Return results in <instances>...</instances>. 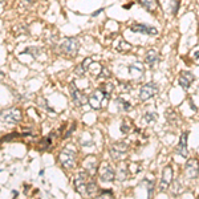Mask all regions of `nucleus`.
Wrapping results in <instances>:
<instances>
[{"label":"nucleus","instance_id":"c756f323","mask_svg":"<svg viewBox=\"0 0 199 199\" xmlns=\"http://www.w3.org/2000/svg\"><path fill=\"white\" fill-rule=\"evenodd\" d=\"M102 12H104V8H100V9H97L96 12H93V13H92V16H93V17H97V16L100 15V13H102Z\"/></svg>","mask_w":199,"mask_h":199},{"label":"nucleus","instance_id":"4be33fe9","mask_svg":"<svg viewBox=\"0 0 199 199\" xmlns=\"http://www.w3.org/2000/svg\"><path fill=\"white\" fill-rule=\"evenodd\" d=\"M144 118H145V121L148 122V124H151L153 121L157 120V114H155V113H153V112H150V113L148 112V113H145Z\"/></svg>","mask_w":199,"mask_h":199},{"label":"nucleus","instance_id":"c85d7f7f","mask_svg":"<svg viewBox=\"0 0 199 199\" xmlns=\"http://www.w3.org/2000/svg\"><path fill=\"white\" fill-rule=\"evenodd\" d=\"M20 134H17V133H12L11 135H7V137H4V141H8V139H13V138H16V137H19Z\"/></svg>","mask_w":199,"mask_h":199},{"label":"nucleus","instance_id":"f03ea898","mask_svg":"<svg viewBox=\"0 0 199 199\" xmlns=\"http://www.w3.org/2000/svg\"><path fill=\"white\" fill-rule=\"evenodd\" d=\"M60 49L64 55H66L68 57H76L80 49V42L76 37H68L66 40H64V42L60 45Z\"/></svg>","mask_w":199,"mask_h":199},{"label":"nucleus","instance_id":"473e14b6","mask_svg":"<svg viewBox=\"0 0 199 199\" xmlns=\"http://www.w3.org/2000/svg\"><path fill=\"white\" fill-rule=\"evenodd\" d=\"M131 6H133V3H130V4H125L124 8H125V9H129V8H131Z\"/></svg>","mask_w":199,"mask_h":199},{"label":"nucleus","instance_id":"39448f33","mask_svg":"<svg viewBox=\"0 0 199 199\" xmlns=\"http://www.w3.org/2000/svg\"><path fill=\"white\" fill-rule=\"evenodd\" d=\"M89 182V173L88 171H80L73 179V186L76 191L80 192L81 195H85V190H86V184Z\"/></svg>","mask_w":199,"mask_h":199},{"label":"nucleus","instance_id":"dca6fc26","mask_svg":"<svg viewBox=\"0 0 199 199\" xmlns=\"http://www.w3.org/2000/svg\"><path fill=\"white\" fill-rule=\"evenodd\" d=\"M159 61V56H158V53L155 52L154 49H151V51H149L148 53H146V57H145V63L148 64L150 68H153V66L157 64Z\"/></svg>","mask_w":199,"mask_h":199},{"label":"nucleus","instance_id":"a878e982","mask_svg":"<svg viewBox=\"0 0 199 199\" xmlns=\"http://www.w3.org/2000/svg\"><path fill=\"white\" fill-rule=\"evenodd\" d=\"M174 6H173V13L177 15L178 13V8H179V4H181V0H173Z\"/></svg>","mask_w":199,"mask_h":199},{"label":"nucleus","instance_id":"6ab92c4d","mask_svg":"<svg viewBox=\"0 0 199 199\" xmlns=\"http://www.w3.org/2000/svg\"><path fill=\"white\" fill-rule=\"evenodd\" d=\"M116 102H117V105L120 106V109H122V110H124V112H127V110H129V109L131 108V105H130V104L127 102V101H125L124 98H121V97H118Z\"/></svg>","mask_w":199,"mask_h":199},{"label":"nucleus","instance_id":"f3484780","mask_svg":"<svg viewBox=\"0 0 199 199\" xmlns=\"http://www.w3.org/2000/svg\"><path fill=\"white\" fill-rule=\"evenodd\" d=\"M141 6L144 7L146 11L153 12L157 8V0H141Z\"/></svg>","mask_w":199,"mask_h":199},{"label":"nucleus","instance_id":"412c9836","mask_svg":"<svg viewBox=\"0 0 199 199\" xmlns=\"http://www.w3.org/2000/svg\"><path fill=\"white\" fill-rule=\"evenodd\" d=\"M40 145H41V149H42V150L49 149V148H51V145H52V139H51V137H45V138H42V139H41V142H40Z\"/></svg>","mask_w":199,"mask_h":199},{"label":"nucleus","instance_id":"5701e85b","mask_svg":"<svg viewBox=\"0 0 199 199\" xmlns=\"http://www.w3.org/2000/svg\"><path fill=\"white\" fill-rule=\"evenodd\" d=\"M40 48H28V49H25L24 52H23V53H29V55H32L33 57H37V56H39V53H40Z\"/></svg>","mask_w":199,"mask_h":199},{"label":"nucleus","instance_id":"0eeeda50","mask_svg":"<svg viewBox=\"0 0 199 199\" xmlns=\"http://www.w3.org/2000/svg\"><path fill=\"white\" fill-rule=\"evenodd\" d=\"M69 92H70V97H72V101L76 106H82L84 104H86L88 102V98L86 96H85L84 93H81L77 89V86L72 82L69 85Z\"/></svg>","mask_w":199,"mask_h":199},{"label":"nucleus","instance_id":"2f4dec72","mask_svg":"<svg viewBox=\"0 0 199 199\" xmlns=\"http://www.w3.org/2000/svg\"><path fill=\"white\" fill-rule=\"evenodd\" d=\"M194 59H195V60H198V59H199V51H197L195 53H194Z\"/></svg>","mask_w":199,"mask_h":199},{"label":"nucleus","instance_id":"cd10ccee","mask_svg":"<svg viewBox=\"0 0 199 199\" xmlns=\"http://www.w3.org/2000/svg\"><path fill=\"white\" fill-rule=\"evenodd\" d=\"M76 129V124H73L72 126H70V129L68 130V131H66V134L64 135V138H68V137H70V134H72V131Z\"/></svg>","mask_w":199,"mask_h":199},{"label":"nucleus","instance_id":"423d86ee","mask_svg":"<svg viewBox=\"0 0 199 199\" xmlns=\"http://www.w3.org/2000/svg\"><path fill=\"white\" fill-rule=\"evenodd\" d=\"M158 91H159V88H158L157 82L145 84L139 91V100L141 101H148V100H150L151 97H154L155 94L158 93Z\"/></svg>","mask_w":199,"mask_h":199},{"label":"nucleus","instance_id":"b1692460","mask_svg":"<svg viewBox=\"0 0 199 199\" xmlns=\"http://www.w3.org/2000/svg\"><path fill=\"white\" fill-rule=\"evenodd\" d=\"M145 182L148 183V197L151 198L153 197V191H154V182L153 181L149 182V179H145Z\"/></svg>","mask_w":199,"mask_h":199},{"label":"nucleus","instance_id":"6e6552de","mask_svg":"<svg viewBox=\"0 0 199 199\" xmlns=\"http://www.w3.org/2000/svg\"><path fill=\"white\" fill-rule=\"evenodd\" d=\"M171 182H173V167L169 165L163 169L162 178H161V183H159V191L165 192L167 190V187H170Z\"/></svg>","mask_w":199,"mask_h":199},{"label":"nucleus","instance_id":"9d476101","mask_svg":"<svg viewBox=\"0 0 199 199\" xmlns=\"http://www.w3.org/2000/svg\"><path fill=\"white\" fill-rule=\"evenodd\" d=\"M184 173H186L187 178H191V179H195L199 175V162L195 158L187 161L186 166H184Z\"/></svg>","mask_w":199,"mask_h":199},{"label":"nucleus","instance_id":"f8f14e48","mask_svg":"<svg viewBox=\"0 0 199 199\" xmlns=\"http://www.w3.org/2000/svg\"><path fill=\"white\" fill-rule=\"evenodd\" d=\"M187 138H188V133L184 131L182 133L181 138H179V144L177 146V154L181 155L183 158L188 157V150H187Z\"/></svg>","mask_w":199,"mask_h":199},{"label":"nucleus","instance_id":"72a5a7b5","mask_svg":"<svg viewBox=\"0 0 199 199\" xmlns=\"http://www.w3.org/2000/svg\"><path fill=\"white\" fill-rule=\"evenodd\" d=\"M3 78H4V73L0 70V80H3Z\"/></svg>","mask_w":199,"mask_h":199},{"label":"nucleus","instance_id":"9b49d317","mask_svg":"<svg viewBox=\"0 0 199 199\" xmlns=\"http://www.w3.org/2000/svg\"><path fill=\"white\" fill-rule=\"evenodd\" d=\"M101 181L102 182H113L116 178V171L109 163H104L101 167Z\"/></svg>","mask_w":199,"mask_h":199},{"label":"nucleus","instance_id":"7c9ffc66","mask_svg":"<svg viewBox=\"0 0 199 199\" xmlns=\"http://www.w3.org/2000/svg\"><path fill=\"white\" fill-rule=\"evenodd\" d=\"M188 102H190V106L192 108V110H194V112H197V110H198V109H197V106H195V105H194V102H192V100H190V101H188Z\"/></svg>","mask_w":199,"mask_h":199},{"label":"nucleus","instance_id":"aec40b11","mask_svg":"<svg viewBox=\"0 0 199 199\" xmlns=\"http://www.w3.org/2000/svg\"><path fill=\"white\" fill-rule=\"evenodd\" d=\"M117 49L120 51V52H129V51L131 49V45H130V44H127L126 41L121 40L120 42H118V45H117Z\"/></svg>","mask_w":199,"mask_h":199},{"label":"nucleus","instance_id":"bb28decb","mask_svg":"<svg viewBox=\"0 0 199 199\" xmlns=\"http://www.w3.org/2000/svg\"><path fill=\"white\" fill-rule=\"evenodd\" d=\"M105 195H108V197H113V192H112L110 190H102L101 192H100V198H102V197H105Z\"/></svg>","mask_w":199,"mask_h":199},{"label":"nucleus","instance_id":"2eb2a0df","mask_svg":"<svg viewBox=\"0 0 199 199\" xmlns=\"http://www.w3.org/2000/svg\"><path fill=\"white\" fill-rule=\"evenodd\" d=\"M92 63H93L92 59H89V57H88V59H85L81 64H78V65L74 68V73L77 74L78 77H82V76H84L85 73H86V70L89 69V65H91Z\"/></svg>","mask_w":199,"mask_h":199},{"label":"nucleus","instance_id":"ddd939ff","mask_svg":"<svg viewBox=\"0 0 199 199\" xmlns=\"http://www.w3.org/2000/svg\"><path fill=\"white\" fill-rule=\"evenodd\" d=\"M131 32H138V33H144V35H157L158 29L154 27H150L148 24H134L130 27Z\"/></svg>","mask_w":199,"mask_h":199},{"label":"nucleus","instance_id":"1a4fd4ad","mask_svg":"<svg viewBox=\"0 0 199 199\" xmlns=\"http://www.w3.org/2000/svg\"><path fill=\"white\" fill-rule=\"evenodd\" d=\"M110 155H112V158L113 159H121V158H124L125 157V154H126V151H127V145L125 144V142H118V144H113L110 146Z\"/></svg>","mask_w":199,"mask_h":199},{"label":"nucleus","instance_id":"20e7f679","mask_svg":"<svg viewBox=\"0 0 199 199\" xmlns=\"http://www.w3.org/2000/svg\"><path fill=\"white\" fill-rule=\"evenodd\" d=\"M60 163L65 169H72L76 166V153L72 149H64L59 155Z\"/></svg>","mask_w":199,"mask_h":199},{"label":"nucleus","instance_id":"393cba45","mask_svg":"<svg viewBox=\"0 0 199 199\" xmlns=\"http://www.w3.org/2000/svg\"><path fill=\"white\" fill-rule=\"evenodd\" d=\"M121 131L124 133V134H127V133L130 131V125L127 124L126 121H124V122L121 124Z\"/></svg>","mask_w":199,"mask_h":199},{"label":"nucleus","instance_id":"4468645a","mask_svg":"<svg viewBox=\"0 0 199 199\" xmlns=\"http://www.w3.org/2000/svg\"><path fill=\"white\" fill-rule=\"evenodd\" d=\"M194 80H195V77H194V74L191 72H188V70H184V72L181 73V76H179V85L184 89V91H187L188 88H190V85L194 82Z\"/></svg>","mask_w":199,"mask_h":199},{"label":"nucleus","instance_id":"f257e3e1","mask_svg":"<svg viewBox=\"0 0 199 199\" xmlns=\"http://www.w3.org/2000/svg\"><path fill=\"white\" fill-rule=\"evenodd\" d=\"M110 89H112V86L109 89H106V85H105L104 88L96 91L91 97L88 98L89 105H91L93 109H96V110H100V109L105 108L108 105L109 98H110Z\"/></svg>","mask_w":199,"mask_h":199},{"label":"nucleus","instance_id":"7ed1b4c3","mask_svg":"<svg viewBox=\"0 0 199 199\" xmlns=\"http://www.w3.org/2000/svg\"><path fill=\"white\" fill-rule=\"evenodd\" d=\"M21 118H23L21 110L17 108L7 109V110H4L2 114H0V120L7 125H16L21 121Z\"/></svg>","mask_w":199,"mask_h":199},{"label":"nucleus","instance_id":"a211bd4d","mask_svg":"<svg viewBox=\"0 0 199 199\" xmlns=\"http://www.w3.org/2000/svg\"><path fill=\"white\" fill-rule=\"evenodd\" d=\"M97 192V184L94 181H89L86 184V190H85V195H96Z\"/></svg>","mask_w":199,"mask_h":199}]
</instances>
